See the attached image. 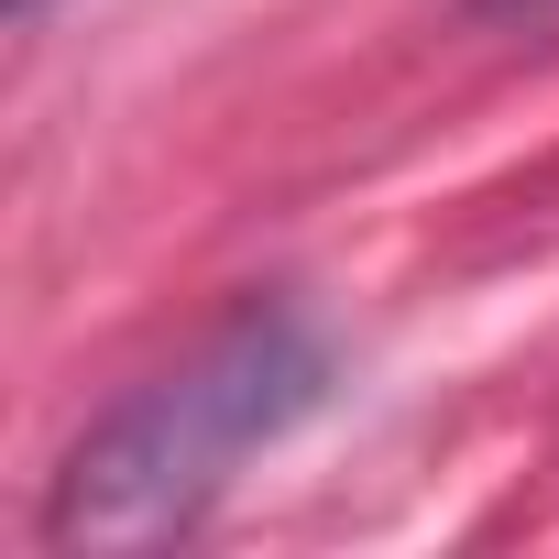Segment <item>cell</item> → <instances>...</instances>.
Wrapping results in <instances>:
<instances>
[{
    "label": "cell",
    "mask_w": 559,
    "mask_h": 559,
    "mask_svg": "<svg viewBox=\"0 0 559 559\" xmlns=\"http://www.w3.org/2000/svg\"><path fill=\"white\" fill-rule=\"evenodd\" d=\"M330 384V352L308 341L297 308H252L219 341H198L176 373L121 395L56 472V548H154L209 515V493L274 450Z\"/></svg>",
    "instance_id": "obj_1"
}]
</instances>
